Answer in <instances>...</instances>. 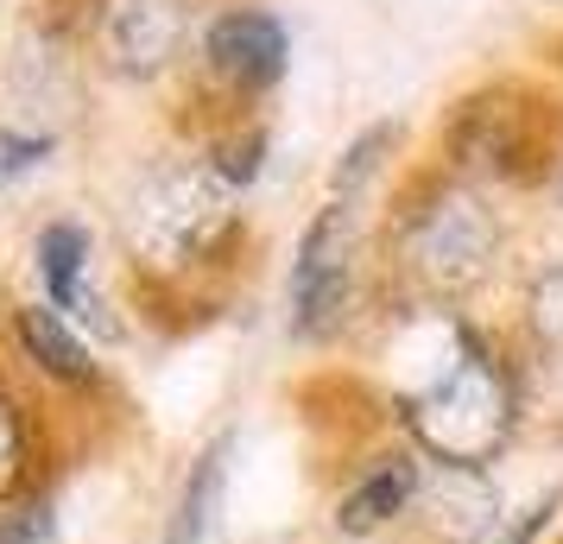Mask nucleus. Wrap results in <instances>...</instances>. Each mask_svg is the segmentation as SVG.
<instances>
[{
  "label": "nucleus",
  "mask_w": 563,
  "mask_h": 544,
  "mask_svg": "<svg viewBox=\"0 0 563 544\" xmlns=\"http://www.w3.org/2000/svg\"><path fill=\"white\" fill-rule=\"evenodd\" d=\"M507 519V493L494 468L468 463H431L418 513H411V539L418 544H487Z\"/></svg>",
  "instance_id": "nucleus-9"
},
{
  "label": "nucleus",
  "mask_w": 563,
  "mask_h": 544,
  "mask_svg": "<svg viewBox=\"0 0 563 544\" xmlns=\"http://www.w3.org/2000/svg\"><path fill=\"white\" fill-rule=\"evenodd\" d=\"M13 342H20V355H26L45 380L57 387H102V362L89 355V342L77 336V323L52 304H20L13 311Z\"/></svg>",
  "instance_id": "nucleus-13"
},
{
  "label": "nucleus",
  "mask_w": 563,
  "mask_h": 544,
  "mask_svg": "<svg viewBox=\"0 0 563 544\" xmlns=\"http://www.w3.org/2000/svg\"><path fill=\"white\" fill-rule=\"evenodd\" d=\"M406 146V121H367V127L335 153L330 165V190L323 197H342V203H367V190L393 171V158Z\"/></svg>",
  "instance_id": "nucleus-14"
},
{
  "label": "nucleus",
  "mask_w": 563,
  "mask_h": 544,
  "mask_svg": "<svg viewBox=\"0 0 563 544\" xmlns=\"http://www.w3.org/2000/svg\"><path fill=\"white\" fill-rule=\"evenodd\" d=\"M563 525V481H544L538 493H526L519 507H507L500 519V532L487 544H551Z\"/></svg>",
  "instance_id": "nucleus-17"
},
{
  "label": "nucleus",
  "mask_w": 563,
  "mask_h": 544,
  "mask_svg": "<svg viewBox=\"0 0 563 544\" xmlns=\"http://www.w3.org/2000/svg\"><path fill=\"white\" fill-rule=\"evenodd\" d=\"M52 539V500L32 488L20 500H0V544H45Z\"/></svg>",
  "instance_id": "nucleus-18"
},
{
  "label": "nucleus",
  "mask_w": 563,
  "mask_h": 544,
  "mask_svg": "<svg viewBox=\"0 0 563 544\" xmlns=\"http://www.w3.org/2000/svg\"><path fill=\"white\" fill-rule=\"evenodd\" d=\"M229 475H234V431H216V437L190 456L178 481V500L165 513V539L158 544H209L216 525H222V500H229Z\"/></svg>",
  "instance_id": "nucleus-11"
},
{
  "label": "nucleus",
  "mask_w": 563,
  "mask_h": 544,
  "mask_svg": "<svg viewBox=\"0 0 563 544\" xmlns=\"http://www.w3.org/2000/svg\"><path fill=\"white\" fill-rule=\"evenodd\" d=\"M386 323L406 348V380L386 392V424L431 463L494 468L532 424V374L512 330L475 311L399 304L386 298Z\"/></svg>",
  "instance_id": "nucleus-1"
},
{
  "label": "nucleus",
  "mask_w": 563,
  "mask_h": 544,
  "mask_svg": "<svg viewBox=\"0 0 563 544\" xmlns=\"http://www.w3.org/2000/svg\"><path fill=\"white\" fill-rule=\"evenodd\" d=\"M197 57H203V70L216 89H229L234 102H260L291 70V32H285V20L273 7L241 0V7H222V13L203 20Z\"/></svg>",
  "instance_id": "nucleus-7"
},
{
  "label": "nucleus",
  "mask_w": 563,
  "mask_h": 544,
  "mask_svg": "<svg viewBox=\"0 0 563 544\" xmlns=\"http://www.w3.org/2000/svg\"><path fill=\"white\" fill-rule=\"evenodd\" d=\"M544 203H551V209H558V215H563V165H558V178L544 184Z\"/></svg>",
  "instance_id": "nucleus-20"
},
{
  "label": "nucleus",
  "mask_w": 563,
  "mask_h": 544,
  "mask_svg": "<svg viewBox=\"0 0 563 544\" xmlns=\"http://www.w3.org/2000/svg\"><path fill=\"white\" fill-rule=\"evenodd\" d=\"M374 241L361 229V203L323 197L317 215L298 234V254H291V279H285V323L291 342L305 348H330L355 330L361 298H367V266H380Z\"/></svg>",
  "instance_id": "nucleus-5"
},
{
  "label": "nucleus",
  "mask_w": 563,
  "mask_h": 544,
  "mask_svg": "<svg viewBox=\"0 0 563 544\" xmlns=\"http://www.w3.org/2000/svg\"><path fill=\"white\" fill-rule=\"evenodd\" d=\"M424 475H431V456H418L406 437H380L355 449V468L330 493V532L342 544H380L393 532H411Z\"/></svg>",
  "instance_id": "nucleus-6"
},
{
  "label": "nucleus",
  "mask_w": 563,
  "mask_h": 544,
  "mask_svg": "<svg viewBox=\"0 0 563 544\" xmlns=\"http://www.w3.org/2000/svg\"><path fill=\"white\" fill-rule=\"evenodd\" d=\"M89 254H96V241H89L82 222H45L38 241H32V266H38L45 304L64 311L70 323H89L96 336H114V317H108L102 298L89 291Z\"/></svg>",
  "instance_id": "nucleus-10"
},
{
  "label": "nucleus",
  "mask_w": 563,
  "mask_h": 544,
  "mask_svg": "<svg viewBox=\"0 0 563 544\" xmlns=\"http://www.w3.org/2000/svg\"><path fill=\"white\" fill-rule=\"evenodd\" d=\"M512 342L532 367H563V247L538 254L512 291Z\"/></svg>",
  "instance_id": "nucleus-12"
},
{
  "label": "nucleus",
  "mask_w": 563,
  "mask_h": 544,
  "mask_svg": "<svg viewBox=\"0 0 563 544\" xmlns=\"http://www.w3.org/2000/svg\"><path fill=\"white\" fill-rule=\"evenodd\" d=\"M558 82H563V57H558Z\"/></svg>",
  "instance_id": "nucleus-22"
},
{
  "label": "nucleus",
  "mask_w": 563,
  "mask_h": 544,
  "mask_svg": "<svg viewBox=\"0 0 563 544\" xmlns=\"http://www.w3.org/2000/svg\"><path fill=\"white\" fill-rule=\"evenodd\" d=\"M380 291L399 304L468 311L512 259V229L494 190L456 178L443 158L411 165L393 184L380 222Z\"/></svg>",
  "instance_id": "nucleus-2"
},
{
  "label": "nucleus",
  "mask_w": 563,
  "mask_h": 544,
  "mask_svg": "<svg viewBox=\"0 0 563 544\" xmlns=\"http://www.w3.org/2000/svg\"><path fill=\"white\" fill-rule=\"evenodd\" d=\"M57 140L52 133H13L0 127V178H20V171H32V165H45V153H52Z\"/></svg>",
  "instance_id": "nucleus-19"
},
{
  "label": "nucleus",
  "mask_w": 563,
  "mask_h": 544,
  "mask_svg": "<svg viewBox=\"0 0 563 544\" xmlns=\"http://www.w3.org/2000/svg\"><path fill=\"white\" fill-rule=\"evenodd\" d=\"M203 158L216 165V178L229 184L234 197H241V190H247L260 171H266V127H254V121H234V127L209 133Z\"/></svg>",
  "instance_id": "nucleus-15"
},
{
  "label": "nucleus",
  "mask_w": 563,
  "mask_h": 544,
  "mask_svg": "<svg viewBox=\"0 0 563 544\" xmlns=\"http://www.w3.org/2000/svg\"><path fill=\"white\" fill-rule=\"evenodd\" d=\"M32 475H38V463H32V418L13 392L0 387V500L32 493Z\"/></svg>",
  "instance_id": "nucleus-16"
},
{
  "label": "nucleus",
  "mask_w": 563,
  "mask_h": 544,
  "mask_svg": "<svg viewBox=\"0 0 563 544\" xmlns=\"http://www.w3.org/2000/svg\"><path fill=\"white\" fill-rule=\"evenodd\" d=\"M551 544H563V525H558V539H551Z\"/></svg>",
  "instance_id": "nucleus-21"
},
{
  "label": "nucleus",
  "mask_w": 563,
  "mask_h": 544,
  "mask_svg": "<svg viewBox=\"0 0 563 544\" xmlns=\"http://www.w3.org/2000/svg\"><path fill=\"white\" fill-rule=\"evenodd\" d=\"M89 38H96V57H102L108 77L153 82L184 57L190 0H96Z\"/></svg>",
  "instance_id": "nucleus-8"
},
{
  "label": "nucleus",
  "mask_w": 563,
  "mask_h": 544,
  "mask_svg": "<svg viewBox=\"0 0 563 544\" xmlns=\"http://www.w3.org/2000/svg\"><path fill=\"white\" fill-rule=\"evenodd\" d=\"M241 197L216 178L203 153H184L153 165L128 203V254L153 286L203 279L241 247Z\"/></svg>",
  "instance_id": "nucleus-4"
},
{
  "label": "nucleus",
  "mask_w": 563,
  "mask_h": 544,
  "mask_svg": "<svg viewBox=\"0 0 563 544\" xmlns=\"http://www.w3.org/2000/svg\"><path fill=\"white\" fill-rule=\"evenodd\" d=\"M437 158L494 197H526V190L544 197V184L563 165V82L526 70L482 77L443 108Z\"/></svg>",
  "instance_id": "nucleus-3"
},
{
  "label": "nucleus",
  "mask_w": 563,
  "mask_h": 544,
  "mask_svg": "<svg viewBox=\"0 0 563 544\" xmlns=\"http://www.w3.org/2000/svg\"><path fill=\"white\" fill-rule=\"evenodd\" d=\"M558 7H563V0H558Z\"/></svg>",
  "instance_id": "nucleus-23"
}]
</instances>
